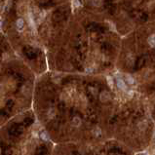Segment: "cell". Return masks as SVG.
<instances>
[{
	"instance_id": "3957f363",
	"label": "cell",
	"mask_w": 155,
	"mask_h": 155,
	"mask_svg": "<svg viewBox=\"0 0 155 155\" xmlns=\"http://www.w3.org/2000/svg\"><path fill=\"white\" fill-rule=\"evenodd\" d=\"M24 26V21L23 19H19V20H17V21H16V28H17L18 31H23Z\"/></svg>"
},
{
	"instance_id": "7a4b0ae2",
	"label": "cell",
	"mask_w": 155,
	"mask_h": 155,
	"mask_svg": "<svg viewBox=\"0 0 155 155\" xmlns=\"http://www.w3.org/2000/svg\"><path fill=\"white\" fill-rule=\"evenodd\" d=\"M110 94H109V92H107V91H103L100 93V99L102 102H107V100H110Z\"/></svg>"
},
{
	"instance_id": "52a82bcc",
	"label": "cell",
	"mask_w": 155,
	"mask_h": 155,
	"mask_svg": "<svg viewBox=\"0 0 155 155\" xmlns=\"http://www.w3.org/2000/svg\"><path fill=\"white\" fill-rule=\"evenodd\" d=\"M73 3H74V6H76V7H79L80 6L79 0H73Z\"/></svg>"
},
{
	"instance_id": "6da1fadb",
	"label": "cell",
	"mask_w": 155,
	"mask_h": 155,
	"mask_svg": "<svg viewBox=\"0 0 155 155\" xmlns=\"http://www.w3.org/2000/svg\"><path fill=\"white\" fill-rule=\"evenodd\" d=\"M122 79L127 86L155 82V20L146 21L129 32L124 45Z\"/></svg>"
},
{
	"instance_id": "277c9868",
	"label": "cell",
	"mask_w": 155,
	"mask_h": 155,
	"mask_svg": "<svg viewBox=\"0 0 155 155\" xmlns=\"http://www.w3.org/2000/svg\"><path fill=\"white\" fill-rule=\"evenodd\" d=\"M146 127H147V121H146L145 119H143V120H141L140 122H138V128L140 130H145Z\"/></svg>"
},
{
	"instance_id": "5b68a950",
	"label": "cell",
	"mask_w": 155,
	"mask_h": 155,
	"mask_svg": "<svg viewBox=\"0 0 155 155\" xmlns=\"http://www.w3.org/2000/svg\"><path fill=\"white\" fill-rule=\"evenodd\" d=\"M40 137H41L42 140H49L50 138H49V136L47 135V133H41V135H40Z\"/></svg>"
},
{
	"instance_id": "8992f818",
	"label": "cell",
	"mask_w": 155,
	"mask_h": 155,
	"mask_svg": "<svg viewBox=\"0 0 155 155\" xmlns=\"http://www.w3.org/2000/svg\"><path fill=\"white\" fill-rule=\"evenodd\" d=\"M28 17H29V24H30L31 28H34V21H33V18H32L31 14H29Z\"/></svg>"
},
{
	"instance_id": "ba28073f",
	"label": "cell",
	"mask_w": 155,
	"mask_h": 155,
	"mask_svg": "<svg viewBox=\"0 0 155 155\" xmlns=\"http://www.w3.org/2000/svg\"><path fill=\"white\" fill-rule=\"evenodd\" d=\"M1 26H2V20L0 19V28H1Z\"/></svg>"
}]
</instances>
